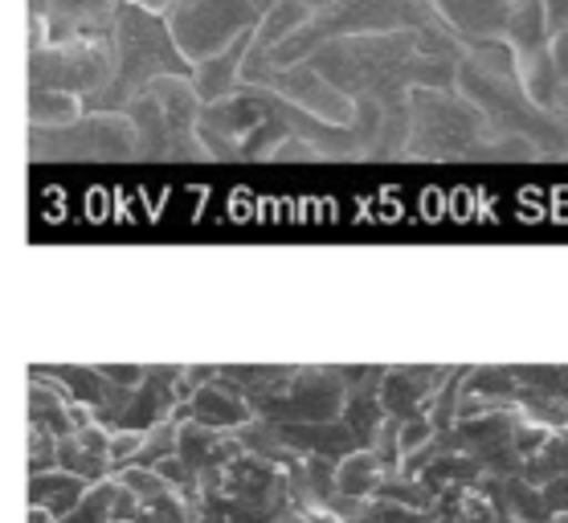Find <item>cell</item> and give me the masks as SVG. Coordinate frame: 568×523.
Instances as JSON below:
<instances>
[{
    "label": "cell",
    "instance_id": "cell-1",
    "mask_svg": "<svg viewBox=\"0 0 568 523\" xmlns=\"http://www.w3.org/2000/svg\"><path fill=\"white\" fill-rule=\"evenodd\" d=\"M111 46H115V78L87 111H128L131 102L143 99L155 82L196 74V66L184 58L181 41L172 33V21H164V13L135 4V0L115 4Z\"/></svg>",
    "mask_w": 568,
    "mask_h": 523
},
{
    "label": "cell",
    "instance_id": "cell-2",
    "mask_svg": "<svg viewBox=\"0 0 568 523\" xmlns=\"http://www.w3.org/2000/svg\"><path fill=\"white\" fill-rule=\"evenodd\" d=\"M33 160H143L140 135L119 111H87L62 128L29 131Z\"/></svg>",
    "mask_w": 568,
    "mask_h": 523
},
{
    "label": "cell",
    "instance_id": "cell-3",
    "mask_svg": "<svg viewBox=\"0 0 568 523\" xmlns=\"http://www.w3.org/2000/svg\"><path fill=\"white\" fill-rule=\"evenodd\" d=\"M429 4L446 26L470 41L507 38L511 9H516V0H429Z\"/></svg>",
    "mask_w": 568,
    "mask_h": 523
},
{
    "label": "cell",
    "instance_id": "cell-4",
    "mask_svg": "<svg viewBox=\"0 0 568 523\" xmlns=\"http://www.w3.org/2000/svg\"><path fill=\"white\" fill-rule=\"evenodd\" d=\"M552 66H556L560 87H568V29H560V33L552 38Z\"/></svg>",
    "mask_w": 568,
    "mask_h": 523
},
{
    "label": "cell",
    "instance_id": "cell-5",
    "mask_svg": "<svg viewBox=\"0 0 568 523\" xmlns=\"http://www.w3.org/2000/svg\"><path fill=\"white\" fill-rule=\"evenodd\" d=\"M45 4H50V0H41V9H45ZM41 9H38V13H41ZM38 13H33V17H38Z\"/></svg>",
    "mask_w": 568,
    "mask_h": 523
}]
</instances>
